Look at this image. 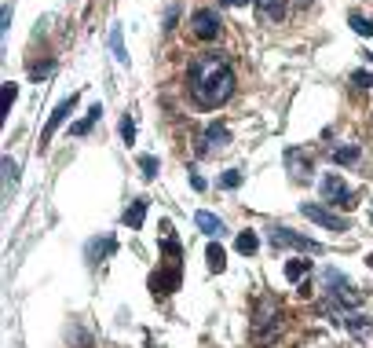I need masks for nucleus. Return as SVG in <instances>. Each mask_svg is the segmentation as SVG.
Wrapping results in <instances>:
<instances>
[{"instance_id":"23","label":"nucleus","mask_w":373,"mask_h":348,"mask_svg":"<svg viewBox=\"0 0 373 348\" xmlns=\"http://www.w3.org/2000/svg\"><path fill=\"white\" fill-rule=\"evenodd\" d=\"M220 187H223V191H234V187H242V173H238V169H227V173L220 176Z\"/></svg>"},{"instance_id":"12","label":"nucleus","mask_w":373,"mask_h":348,"mask_svg":"<svg viewBox=\"0 0 373 348\" xmlns=\"http://www.w3.org/2000/svg\"><path fill=\"white\" fill-rule=\"evenodd\" d=\"M257 12L263 18H271V23H282L290 15V0H257Z\"/></svg>"},{"instance_id":"4","label":"nucleus","mask_w":373,"mask_h":348,"mask_svg":"<svg viewBox=\"0 0 373 348\" xmlns=\"http://www.w3.org/2000/svg\"><path fill=\"white\" fill-rule=\"evenodd\" d=\"M318 191H322V198L329 206H337V209H355V191H351V187L340 180L337 173H329V176H322V184H318Z\"/></svg>"},{"instance_id":"27","label":"nucleus","mask_w":373,"mask_h":348,"mask_svg":"<svg viewBox=\"0 0 373 348\" xmlns=\"http://www.w3.org/2000/svg\"><path fill=\"white\" fill-rule=\"evenodd\" d=\"M351 81H355L359 88H373V73L370 70H355V73H351Z\"/></svg>"},{"instance_id":"30","label":"nucleus","mask_w":373,"mask_h":348,"mask_svg":"<svg viewBox=\"0 0 373 348\" xmlns=\"http://www.w3.org/2000/svg\"><path fill=\"white\" fill-rule=\"evenodd\" d=\"M15 96H18V88H15V84H4V107H8V110H12Z\"/></svg>"},{"instance_id":"21","label":"nucleus","mask_w":373,"mask_h":348,"mask_svg":"<svg viewBox=\"0 0 373 348\" xmlns=\"http://www.w3.org/2000/svg\"><path fill=\"white\" fill-rule=\"evenodd\" d=\"M333 162H337V165H355V162H359V147H355V143L333 147Z\"/></svg>"},{"instance_id":"18","label":"nucleus","mask_w":373,"mask_h":348,"mask_svg":"<svg viewBox=\"0 0 373 348\" xmlns=\"http://www.w3.org/2000/svg\"><path fill=\"white\" fill-rule=\"evenodd\" d=\"M348 26L355 29L359 37H373V18H366L362 12H348Z\"/></svg>"},{"instance_id":"8","label":"nucleus","mask_w":373,"mask_h":348,"mask_svg":"<svg viewBox=\"0 0 373 348\" xmlns=\"http://www.w3.org/2000/svg\"><path fill=\"white\" fill-rule=\"evenodd\" d=\"M285 169L296 176V180H311V173H315V165H311V154L300 151V147H285Z\"/></svg>"},{"instance_id":"6","label":"nucleus","mask_w":373,"mask_h":348,"mask_svg":"<svg viewBox=\"0 0 373 348\" xmlns=\"http://www.w3.org/2000/svg\"><path fill=\"white\" fill-rule=\"evenodd\" d=\"M271 231V242H274V246H290V249H304V253H318V242L315 238H304V235H296V231H290V227H279V224H274V227H268Z\"/></svg>"},{"instance_id":"3","label":"nucleus","mask_w":373,"mask_h":348,"mask_svg":"<svg viewBox=\"0 0 373 348\" xmlns=\"http://www.w3.org/2000/svg\"><path fill=\"white\" fill-rule=\"evenodd\" d=\"M322 290L329 301H337V308L348 315V308H355V304H362V293L351 286V282L340 275L337 268H322Z\"/></svg>"},{"instance_id":"31","label":"nucleus","mask_w":373,"mask_h":348,"mask_svg":"<svg viewBox=\"0 0 373 348\" xmlns=\"http://www.w3.org/2000/svg\"><path fill=\"white\" fill-rule=\"evenodd\" d=\"M190 187H194V191H205V176H201V173H190Z\"/></svg>"},{"instance_id":"7","label":"nucleus","mask_w":373,"mask_h":348,"mask_svg":"<svg viewBox=\"0 0 373 348\" xmlns=\"http://www.w3.org/2000/svg\"><path fill=\"white\" fill-rule=\"evenodd\" d=\"M190 29H194L198 40H216V37H220V18H216V12H209V8H198V12L190 15Z\"/></svg>"},{"instance_id":"16","label":"nucleus","mask_w":373,"mask_h":348,"mask_svg":"<svg viewBox=\"0 0 373 348\" xmlns=\"http://www.w3.org/2000/svg\"><path fill=\"white\" fill-rule=\"evenodd\" d=\"M234 249H238L242 257H253V253L260 249V238H257V231H242V235L234 238Z\"/></svg>"},{"instance_id":"15","label":"nucleus","mask_w":373,"mask_h":348,"mask_svg":"<svg viewBox=\"0 0 373 348\" xmlns=\"http://www.w3.org/2000/svg\"><path fill=\"white\" fill-rule=\"evenodd\" d=\"M110 51H114V59L121 62V66H129V51H125V34H121V26L114 23L110 29Z\"/></svg>"},{"instance_id":"17","label":"nucleus","mask_w":373,"mask_h":348,"mask_svg":"<svg viewBox=\"0 0 373 348\" xmlns=\"http://www.w3.org/2000/svg\"><path fill=\"white\" fill-rule=\"evenodd\" d=\"M143 216H146V198H136V202L129 206V209H125V224H129V227H140L143 224Z\"/></svg>"},{"instance_id":"19","label":"nucleus","mask_w":373,"mask_h":348,"mask_svg":"<svg viewBox=\"0 0 373 348\" xmlns=\"http://www.w3.org/2000/svg\"><path fill=\"white\" fill-rule=\"evenodd\" d=\"M205 260H209V271H223V268H227V253H223L220 242H212V246H209Z\"/></svg>"},{"instance_id":"1","label":"nucleus","mask_w":373,"mask_h":348,"mask_svg":"<svg viewBox=\"0 0 373 348\" xmlns=\"http://www.w3.org/2000/svg\"><path fill=\"white\" fill-rule=\"evenodd\" d=\"M187 88L190 99L198 103L201 110H216L234 96V70L231 59L223 51H205V55H194L187 66Z\"/></svg>"},{"instance_id":"20","label":"nucleus","mask_w":373,"mask_h":348,"mask_svg":"<svg viewBox=\"0 0 373 348\" xmlns=\"http://www.w3.org/2000/svg\"><path fill=\"white\" fill-rule=\"evenodd\" d=\"M307 271H311V260H285V279L290 282H300Z\"/></svg>"},{"instance_id":"33","label":"nucleus","mask_w":373,"mask_h":348,"mask_svg":"<svg viewBox=\"0 0 373 348\" xmlns=\"http://www.w3.org/2000/svg\"><path fill=\"white\" fill-rule=\"evenodd\" d=\"M366 264H370V268H373V253H370V257H366Z\"/></svg>"},{"instance_id":"28","label":"nucleus","mask_w":373,"mask_h":348,"mask_svg":"<svg viewBox=\"0 0 373 348\" xmlns=\"http://www.w3.org/2000/svg\"><path fill=\"white\" fill-rule=\"evenodd\" d=\"M51 70H55V59H48V62H37V66H34V70H29V73H34V77L40 81V77H48V73H51Z\"/></svg>"},{"instance_id":"2","label":"nucleus","mask_w":373,"mask_h":348,"mask_svg":"<svg viewBox=\"0 0 373 348\" xmlns=\"http://www.w3.org/2000/svg\"><path fill=\"white\" fill-rule=\"evenodd\" d=\"M279 330H282V304L274 297H263L257 304V312H253V337L268 345L279 337Z\"/></svg>"},{"instance_id":"9","label":"nucleus","mask_w":373,"mask_h":348,"mask_svg":"<svg viewBox=\"0 0 373 348\" xmlns=\"http://www.w3.org/2000/svg\"><path fill=\"white\" fill-rule=\"evenodd\" d=\"M223 143H231V132H227V125H220V121H216V125H209V129L198 136L194 151L205 158V154H212V151H216V147H223Z\"/></svg>"},{"instance_id":"32","label":"nucleus","mask_w":373,"mask_h":348,"mask_svg":"<svg viewBox=\"0 0 373 348\" xmlns=\"http://www.w3.org/2000/svg\"><path fill=\"white\" fill-rule=\"evenodd\" d=\"M223 4H227V8H245L249 0H223Z\"/></svg>"},{"instance_id":"5","label":"nucleus","mask_w":373,"mask_h":348,"mask_svg":"<svg viewBox=\"0 0 373 348\" xmlns=\"http://www.w3.org/2000/svg\"><path fill=\"white\" fill-rule=\"evenodd\" d=\"M300 213L311 220V224L318 227H326V231H348V220L344 216H337V213H329L326 206H315V202H300Z\"/></svg>"},{"instance_id":"26","label":"nucleus","mask_w":373,"mask_h":348,"mask_svg":"<svg viewBox=\"0 0 373 348\" xmlns=\"http://www.w3.org/2000/svg\"><path fill=\"white\" fill-rule=\"evenodd\" d=\"M4 180H8V187L18 180V165H15V158H4Z\"/></svg>"},{"instance_id":"11","label":"nucleus","mask_w":373,"mask_h":348,"mask_svg":"<svg viewBox=\"0 0 373 348\" xmlns=\"http://www.w3.org/2000/svg\"><path fill=\"white\" fill-rule=\"evenodd\" d=\"M73 107H77V96H66V99L59 103V107H55V114H51V118H48V125H44V132H40V143H51V132H55L62 121H66V114H70Z\"/></svg>"},{"instance_id":"34","label":"nucleus","mask_w":373,"mask_h":348,"mask_svg":"<svg viewBox=\"0 0 373 348\" xmlns=\"http://www.w3.org/2000/svg\"><path fill=\"white\" fill-rule=\"evenodd\" d=\"M366 59H370V62H373V51H370V55H366Z\"/></svg>"},{"instance_id":"10","label":"nucleus","mask_w":373,"mask_h":348,"mask_svg":"<svg viewBox=\"0 0 373 348\" xmlns=\"http://www.w3.org/2000/svg\"><path fill=\"white\" fill-rule=\"evenodd\" d=\"M110 253H117V238H114V235H99V238H92L88 246H84V257H88V264H103Z\"/></svg>"},{"instance_id":"25","label":"nucleus","mask_w":373,"mask_h":348,"mask_svg":"<svg viewBox=\"0 0 373 348\" xmlns=\"http://www.w3.org/2000/svg\"><path fill=\"white\" fill-rule=\"evenodd\" d=\"M121 140L125 143H136V121L132 118H121Z\"/></svg>"},{"instance_id":"29","label":"nucleus","mask_w":373,"mask_h":348,"mask_svg":"<svg viewBox=\"0 0 373 348\" xmlns=\"http://www.w3.org/2000/svg\"><path fill=\"white\" fill-rule=\"evenodd\" d=\"M162 246H165V253H172V257L179 260V238H168V235H165V238H162Z\"/></svg>"},{"instance_id":"13","label":"nucleus","mask_w":373,"mask_h":348,"mask_svg":"<svg viewBox=\"0 0 373 348\" xmlns=\"http://www.w3.org/2000/svg\"><path fill=\"white\" fill-rule=\"evenodd\" d=\"M194 224L205 231V235H212V238L223 235V220H220L216 213H209V209H198V213H194Z\"/></svg>"},{"instance_id":"14","label":"nucleus","mask_w":373,"mask_h":348,"mask_svg":"<svg viewBox=\"0 0 373 348\" xmlns=\"http://www.w3.org/2000/svg\"><path fill=\"white\" fill-rule=\"evenodd\" d=\"M99 114H103V107L95 103V107L88 110V118H81V121H73V125H70V136H88V132L95 129V121H99Z\"/></svg>"},{"instance_id":"24","label":"nucleus","mask_w":373,"mask_h":348,"mask_svg":"<svg viewBox=\"0 0 373 348\" xmlns=\"http://www.w3.org/2000/svg\"><path fill=\"white\" fill-rule=\"evenodd\" d=\"M140 169H143L146 180H154V176H157V158H154V154H143V158H140Z\"/></svg>"},{"instance_id":"35","label":"nucleus","mask_w":373,"mask_h":348,"mask_svg":"<svg viewBox=\"0 0 373 348\" xmlns=\"http://www.w3.org/2000/svg\"><path fill=\"white\" fill-rule=\"evenodd\" d=\"M300 4H311V0H300Z\"/></svg>"},{"instance_id":"22","label":"nucleus","mask_w":373,"mask_h":348,"mask_svg":"<svg viewBox=\"0 0 373 348\" xmlns=\"http://www.w3.org/2000/svg\"><path fill=\"white\" fill-rule=\"evenodd\" d=\"M344 326H348L351 334H370V330H373V323L366 319V315H351V319L344 315Z\"/></svg>"}]
</instances>
